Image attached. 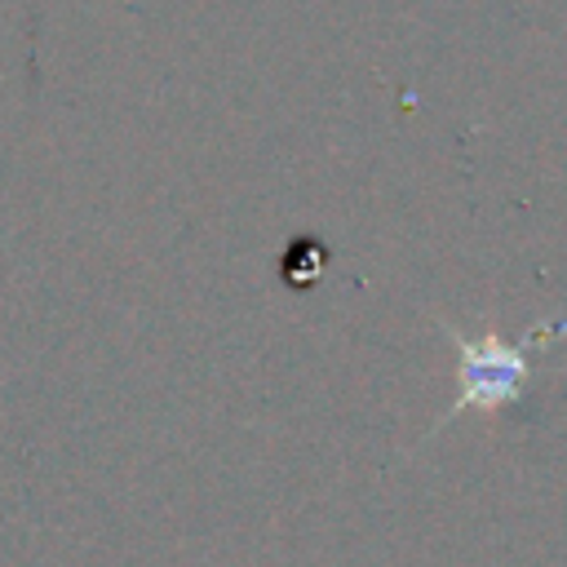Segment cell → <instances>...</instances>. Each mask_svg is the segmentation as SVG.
<instances>
[{
	"label": "cell",
	"mask_w": 567,
	"mask_h": 567,
	"mask_svg": "<svg viewBox=\"0 0 567 567\" xmlns=\"http://www.w3.org/2000/svg\"><path fill=\"white\" fill-rule=\"evenodd\" d=\"M545 332L549 337H558V332H567V319H558V323H536L532 332H523V337H514V341H505V337H465V332H452V346H456V354H461V394H456V403H452V412L447 416H456V412H465V408H496V403H505V399H518V390H523V381H527V354H532V346H540L545 341Z\"/></svg>",
	"instance_id": "1"
}]
</instances>
